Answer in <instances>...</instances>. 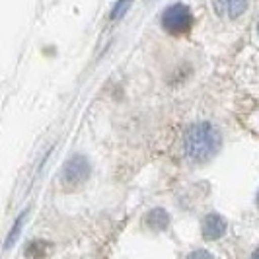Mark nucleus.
<instances>
[{"label": "nucleus", "instance_id": "f257e3e1", "mask_svg": "<svg viewBox=\"0 0 259 259\" xmlns=\"http://www.w3.org/2000/svg\"><path fill=\"white\" fill-rule=\"evenodd\" d=\"M222 135L217 125L208 121L193 123L185 133V156L193 164H203L219 154Z\"/></svg>", "mask_w": 259, "mask_h": 259}, {"label": "nucleus", "instance_id": "1a4fd4ad", "mask_svg": "<svg viewBox=\"0 0 259 259\" xmlns=\"http://www.w3.org/2000/svg\"><path fill=\"white\" fill-rule=\"evenodd\" d=\"M187 259H214V255L207 249H195L187 255Z\"/></svg>", "mask_w": 259, "mask_h": 259}, {"label": "nucleus", "instance_id": "39448f33", "mask_svg": "<svg viewBox=\"0 0 259 259\" xmlns=\"http://www.w3.org/2000/svg\"><path fill=\"white\" fill-rule=\"evenodd\" d=\"M217 14L224 18H240L247 10V0H212Z\"/></svg>", "mask_w": 259, "mask_h": 259}, {"label": "nucleus", "instance_id": "6e6552de", "mask_svg": "<svg viewBox=\"0 0 259 259\" xmlns=\"http://www.w3.org/2000/svg\"><path fill=\"white\" fill-rule=\"evenodd\" d=\"M131 8V0H119L115 6H113V10H111V20H121L127 10Z\"/></svg>", "mask_w": 259, "mask_h": 259}, {"label": "nucleus", "instance_id": "0eeeda50", "mask_svg": "<svg viewBox=\"0 0 259 259\" xmlns=\"http://www.w3.org/2000/svg\"><path fill=\"white\" fill-rule=\"evenodd\" d=\"M26 217H27V210H24V212H20V217L16 219L12 230H10L8 238H6V242H4V247H6V249H10V247L16 244V240L20 238V232H22V226H24V222H26Z\"/></svg>", "mask_w": 259, "mask_h": 259}, {"label": "nucleus", "instance_id": "7ed1b4c3", "mask_svg": "<svg viewBox=\"0 0 259 259\" xmlns=\"http://www.w3.org/2000/svg\"><path fill=\"white\" fill-rule=\"evenodd\" d=\"M88 178H90V162L84 154L70 156L61 169V183L66 189H74V187L84 185Z\"/></svg>", "mask_w": 259, "mask_h": 259}, {"label": "nucleus", "instance_id": "20e7f679", "mask_svg": "<svg viewBox=\"0 0 259 259\" xmlns=\"http://www.w3.org/2000/svg\"><path fill=\"white\" fill-rule=\"evenodd\" d=\"M226 228H228L226 221L222 219L221 214H217V212H208L207 217H205V221H203V236L207 240H219V238H222L226 234Z\"/></svg>", "mask_w": 259, "mask_h": 259}, {"label": "nucleus", "instance_id": "423d86ee", "mask_svg": "<svg viewBox=\"0 0 259 259\" xmlns=\"http://www.w3.org/2000/svg\"><path fill=\"white\" fill-rule=\"evenodd\" d=\"M169 224V214L164 208H152L146 214V226L154 232H164Z\"/></svg>", "mask_w": 259, "mask_h": 259}, {"label": "nucleus", "instance_id": "f03ea898", "mask_svg": "<svg viewBox=\"0 0 259 259\" xmlns=\"http://www.w3.org/2000/svg\"><path fill=\"white\" fill-rule=\"evenodd\" d=\"M160 22H162L164 31H168L169 35H185V33L191 31V27L195 24V18L187 4L176 2V4L168 6L162 12V20Z\"/></svg>", "mask_w": 259, "mask_h": 259}]
</instances>
